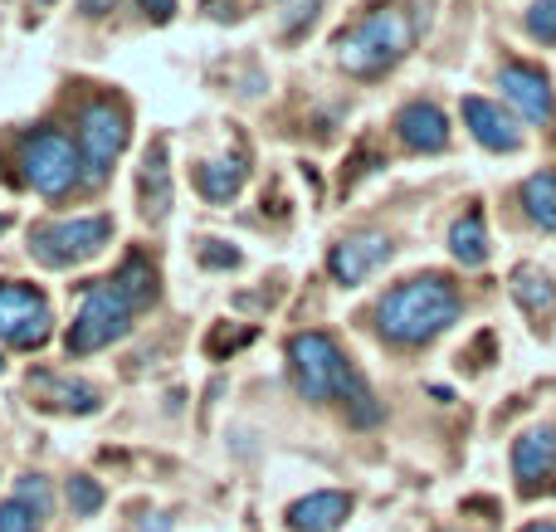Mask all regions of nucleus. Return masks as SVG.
<instances>
[{
  "label": "nucleus",
  "mask_w": 556,
  "mask_h": 532,
  "mask_svg": "<svg viewBox=\"0 0 556 532\" xmlns=\"http://www.w3.org/2000/svg\"><path fill=\"white\" fill-rule=\"evenodd\" d=\"M288 367H293V387L303 401H346L352 406L356 426H376L381 420V406L366 391V381L352 371V362L342 357L327 332H298L288 342Z\"/></svg>",
  "instance_id": "obj_1"
},
{
  "label": "nucleus",
  "mask_w": 556,
  "mask_h": 532,
  "mask_svg": "<svg viewBox=\"0 0 556 532\" xmlns=\"http://www.w3.org/2000/svg\"><path fill=\"white\" fill-rule=\"evenodd\" d=\"M459 313H464L459 289L450 279H440V274H425V279L401 283V289H391L376 303V328L395 347H425L444 328H454Z\"/></svg>",
  "instance_id": "obj_2"
},
{
  "label": "nucleus",
  "mask_w": 556,
  "mask_h": 532,
  "mask_svg": "<svg viewBox=\"0 0 556 532\" xmlns=\"http://www.w3.org/2000/svg\"><path fill=\"white\" fill-rule=\"evenodd\" d=\"M415 45V25L401 5H376L366 20H356L352 29L342 35L337 45V59H342L346 74L356 78H371L386 74L395 59H405V49Z\"/></svg>",
  "instance_id": "obj_3"
},
{
  "label": "nucleus",
  "mask_w": 556,
  "mask_h": 532,
  "mask_svg": "<svg viewBox=\"0 0 556 532\" xmlns=\"http://www.w3.org/2000/svg\"><path fill=\"white\" fill-rule=\"evenodd\" d=\"M113 240V220L108 215H74V220H54L39 225L29 235V254L49 269H68V264H84L93 254H103V244Z\"/></svg>",
  "instance_id": "obj_4"
},
{
  "label": "nucleus",
  "mask_w": 556,
  "mask_h": 532,
  "mask_svg": "<svg viewBox=\"0 0 556 532\" xmlns=\"http://www.w3.org/2000/svg\"><path fill=\"white\" fill-rule=\"evenodd\" d=\"M127 328H132V303H127L113 283H98V289H88L84 308H78L74 328H68L64 352H68V357H88V352H98V347H108V342L127 338Z\"/></svg>",
  "instance_id": "obj_5"
},
{
  "label": "nucleus",
  "mask_w": 556,
  "mask_h": 532,
  "mask_svg": "<svg viewBox=\"0 0 556 532\" xmlns=\"http://www.w3.org/2000/svg\"><path fill=\"white\" fill-rule=\"evenodd\" d=\"M127 147V117L113 103H88L78 113V162H84V181H103L108 166Z\"/></svg>",
  "instance_id": "obj_6"
},
{
  "label": "nucleus",
  "mask_w": 556,
  "mask_h": 532,
  "mask_svg": "<svg viewBox=\"0 0 556 532\" xmlns=\"http://www.w3.org/2000/svg\"><path fill=\"white\" fill-rule=\"evenodd\" d=\"M54 332L49 299L29 283H0V338L20 352H39Z\"/></svg>",
  "instance_id": "obj_7"
},
{
  "label": "nucleus",
  "mask_w": 556,
  "mask_h": 532,
  "mask_svg": "<svg viewBox=\"0 0 556 532\" xmlns=\"http://www.w3.org/2000/svg\"><path fill=\"white\" fill-rule=\"evenodd\" d=\"M78 152L68 147V137L59 132H35L20 142V172H25V181L35 186L39 195H64L68 186L78 181Z\"/></svg>",
  "instance_id": "obj_8"
},
{
  "label": "nucleus",
  "mask_w": 556,
  "mask_h": 532,
  "mask_svg": "<svg viewBox=\"0 0 556 532\" xmlns=\"http://www.w3.org/2000/svg\"><path fill=\"white\" fill-rule=\"evenodd\" d=\"M498 88H503V98L518 107L522 123H552L556 93H552V84H547V74H542V68H532V64H503L498 68Z\"/></svg>",
  "instance_id": "obj_9"
},
{
  "label": "nucleus",
  "mask_w": 556,
  "mask_h": 532,
  "mask_svg": "<svg viewBox=\"0 0 556 532\" xmlns=\"http://www.w3.org/2000/svg\"><path fill=\"white\" fill-rule=\"evenodd\" d=\"M386 259H391V240L376 235V230H366V235H352V240L332 244V254H327V274L352 289V283H362L366 274L381 269Z\"/></svg>",
  "instance_id": "obj_10"
},
{
  "label": "nucleus",
  "mask_w": 556,
  "mask_h": 532,
  "mask_svg": "<svg viewBox=\"0 0 556 532\" xmlns=\"http://www.w3.org/2000/svg\"><path fill=\"white\" fill-rule=\"evenodd\" d=\"M464 123L489 152H518L522 147V123L493 98H464Z\"/></svg>",
  "instance_id": "obj_11"
},
{
  "label": "nucleus",
  "mask_w": 556,
  "mask_h": 532,
  "mask_svg": "<svg viewBox=\"0 0 556 532\" xmlns=\"http://www.w3.org/2000/svg\"><path fill=\"white\" fill-rule=\"evenodd\" d=\"M513 474H518V489L528 498L547 489V479L556 474V430H528L513 445Z\"/></svg>",
  "instance_id": "obj_12"
},
{
  "label": "nucleus",
  "mask_w": 556,
  "mask_h": 532,
  "mask_svg": "<svg viewBox=\"0 0 556 532\" xmlns=\"http://www.w3.org/2000/svg\"><path fill=\"white\" fill-rule=\"evenodd\" d=\"M29 396H35L39 406H49V410H68V416H93V410L103 406V396H98L88 381L54 377V371H39V377H29Z\"/></svg>",
  "instance_id": "obj_13"
},
{
  "label": "nucleus",
  "mask_w": 556,
  "mask_h": 532,
  "mask_svg": "<svg viewBox=\"0 0 556 532\" xmlns=\"http://www.w3.org/2000/svg\"><path fill=\"white\" fill-rule=\"evenodd\" d=\"M352 514V494L342 489H323V494H307L288 508V528L293 532H337Z\"/></svg>",
  "instance_id": "obj_14"
},
{
  "label": "nucleus",
  "mask_w": 556,
  "mask_h": 532,
  "mask_svg": "<svg viewBox=\"0 0 556 532\" xmlns=\"http://www.w3.org/2000/svg\"><path fill=\"white\" fill-rule=\"evenodd\" d=\"M395 132H401V142L410 152H440L450 142V123H444V113L434 103H405L401 117H395Z\"/></svg>",
  "instance_id": "obj_15"
},
{
  "label": "nucleus",
  "mask_w": 556,
  "mask_h": 532,
  "mask_svg": "<svg viewBox=\"0 0 556 532\" xmlns=\"http://www.w3.org/2000/svg\"><path fill=\"white\" fill-rule=\"evenodd\" d=\"M142 215L152 225H162L172 215V172H166V147L156 142L142 162Z\"/></svg>",
  "instance_id": "obj_16"
},
{
  "label": "nucleus",
  "mask_w": 556,
  "mask_h": 532,
  "mask_svg": "<svg viewBox=\"0 0 556 532\" xmlns=\"http://www.w3.org/2000/svg\"><path fill=\"white\" fill-rule=\"evenodd\" d=\"M244 156H230V162H205L201 172H195V186H201V195L211 205H230L235 195H240V186H244Z\"/></svg>",
  "instance_id": "obj_17"
},
{
  "label": "nucleus",
  "mask_w": 556,
  "mask_h": 532,
  "mask_svg": "<svg viewBox=\"0 0 556 532\" xmlns=\"http://www.w3.org/2000/svg\"><path fill=\"white\" fill-rule=\"evenodd\" d=\"M522 211L538 230H556V172H538L522 181Z\"/></svg>",
  "instance_id": "obj_18"
},
{
  "label": "nucleus",
  "mask_w": 556,
  "mask_h": 532,
  "mask_svg": "<svg viewBox=\"0 0 556 532\" xmlns=\"http://www.w3.org/2000/svg\"><path fill=\"white\" fill-rule=\"evenodd\" d=\"M450 254L459 264H483L489 259V230H483V215H464V220L450 225Z\"/></svg>",
  "instance_id": "obj_19"
},
{
  "label": "nucleus",
  "mask_w": 556,
  "mask_h": 532,
  "mask_svg": "<svg viewBox=\"0 0 556 532\" xmlns=\"http://www.w3.org/2000/svg\"><path fill=\"white\" fill-rule=\"evenodd\" d=\"M108 283H113V289L123 293V299L132 303V308H142V303H152V299H156V274H152V264H147L142 254L123 259V269H117Z\"/></svg>",
  "instance_id": "obj_20"
},
{
  "label": "nucleus",
  "mask_w": 556,
  "mask_h": 532,
  "mask_svg": "<svg viewBox=\"0 0 556 532\" xmlns=\"http://www.w3.org/2000/svg\"><path fill=\"white\" fill-rule=\"evenodd\" d=\"M513 299H518L528 313H547L556 303V283L538 269V264H522V269L513 274Z\"/></svg>",
  "instance_id": "obj_21"
},
{
  "label": "nucleus",
  "mask_w": 556,
  "mask_h": 532,
  "mask_svg": "<svg viewBox=\"0 0 556 532\" xmlns=\"http://www.w3.org/2000/svg\"><path fill=\"white\" fill-rule=\"evenodd\" d=\"M68 508H74V518H93L103 508V484L88 474H74L68 479Z\"/></svg>",
  "instance_id": "obj_22"
},
{
  "label": "nucleus",
  "mask_w": 556,
  "mask_h": 532,
  "mask_svg": "<svg viewBox=\"0 0 556 532\" xmlns=\"http://www.w3.org/2000/svg\"><path fill=\"white\" fill-rule=\"evenodd\" d=\"M15 498H20V504H25L35 518H49V508H54V494H49V484H45L39 474H25V479H20Z\"/></svg>",
  "instance_id": "obj_23"
},
{
  "label": "nucleus",
  "mask_w": 556,
  "mask_h": 532,
  "mask_svg": "<svg viewBox=\"0 0 556 532\" xmlns=\"http://www.w3.org/2000/svg\"><path fill=\"white\" fill-rule=\"evenodd\" d=\"M528 35L542 39V45H556V0H538L528 10Z\"/></svg>",
  "instance_id": "obj_24"
},
{
  "label": "nucleus",
  "mask_w": 556,
  "mask_h": 532,
  "mask_svg": "<svg viewBox=\"0 0 556 532\" xmlns=\"http://www.w3.org/2000/svg\"><path fill=\"white\" fill-rule=\"evenodd\" d=\"M39 518L29 514L20 498H10V504H0V532H35Z\"/></svg>",
  "instance_id": "obj_25"
},
{
  "label": "nucleus",
  "mask_w": 556,
  "mask_h": 532,
  "mask_svg": "<svg viewBox=\"0 0 556 532\" xmlns=\"http://www.w3.org/2000/svg\"><path fill=\"white\" fill-rule=\"evenodd\" d=\"M201 264L205 269H235V264H240V250H230V244H220V240H205Z\"/></svg>",
  "instance_id": "obj_26"
},
{
  "label": "nucleus",
  "mask_w": 556,
  "mask_h": 532,
  "mask_svg": "<svg viewBox=\"0 0 556 532\" xmlns=\"http://www.w3.org/2000/svg\"><path fill=\"white\" fill-rule=\"evenodd\" d=\"M142 10H147L152 20H172V15H176V0H142Z\"/></svg>",
  "instance_id": "obj_27"
},
{
  "label": "nucleus",
  "mask_w": 556,
  "mask_h": 532,
  "mask_svg": "<svg viewBox=\"0 0 556 532\" xmlns=\"http://www.w3.org/2000/svg\"><path fill=\"white\" fill-rule=\"evenodd\" d=\"M113 5H117V0H84V15H93V20H98V15H108Z\"/></svg>",
  "instance_id": "obj_28"
},
{
  "label": "nucleus",
  "mask_w": 556,
  "mask_h": 532,
  "mask_svg": "<svg viewBox=\"0 0 556 532\" xmlns=\"http://www.w3.org/2000/svg\"><path fill=\"white\" fill-rule=\"evenodd\" d=\"M522 532H556V523H532V528H522Z\"/></svg>",
  "instance_id": "obj_29"
},
{
  "label": "nucleus",
  "mask_w": 556,
  "mask_h": 532,
  "mask_svg": "<svg viewBox=\"0 0 556 532\" xmlns=\"http://www.w3.org/2000/svg\"><path fill=\"white\" fill-rule=\"evenodd\" d=\"M0 230H5V215H0Z\"/></svg>",
  "instance_id": "obj_30"
},
{
  "label": "nucleus",
  "mask_w": 556,
  "mask_h": 532,
  "mask_svg": "<svg viewBox=\"0 0 556 532\" xmlns=\"http://www.w3.org/2000/svg\"><path fill=\"white\" fill-rule=\"evenodd\" d=\"M39 5H54V0H39Z\"/></svg>",
  "instance_id": "obj_31"
},
{
  "label": "nucleus",
  "mask_w": 556,
  "mask_h": 532,
  "mask_svg": "<svg viewBox=\"0 0 556 532\" xmlns=\"http://www.w3.org/2000/svg\"><path fill=\"white\" fill-rule=\"evenodd\" d=\"M0 367H5V362H0Z\"/></svg>",
  "instance_id": "obj_32"
}]
</instances>
